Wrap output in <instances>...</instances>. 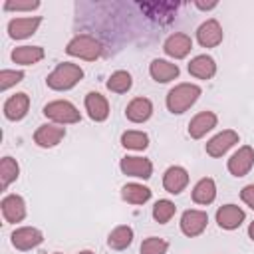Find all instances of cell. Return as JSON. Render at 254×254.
Here are the masks:
<instances>
[{
	"instance_id": "obj_1",
	"label": "cell",
	"mask_w": 254,
	"mask_h": 254,
	"mask_svg": "<svg viewBox=\"0 0 254 254\" xmlns=\"http://www.w3.org/2000/svg\"><path fill=\"white\" fill-rule=\"evenodd\" d=\"M83 79V69L77 64L62 62L56 65V69L46 77V83L54 91H67L73 85H77Z\"/></svg>"
},
{
	"instance_id": "obj_2",
	"label": "cell",
	"mask_w": 254,
	"mask_h": 254,
	"mask_svg": "<svg viewBox=\"0 0 254 254\" xmlns=\"http://www.w3.org/2000/svg\"><path fill=\"white\" fill-rule=\"evenodd\" d=\"M200 93L202 89L196 83H179L167 93V109L175 115H181L196 103Z\"/></svg>"
},
{
	"instance_id": "obj_3",
	"label": "cell",
	"mask_w": 254,
	"mask_h": 254,
	"mask_svg": "<svg viewBox=\"0 0 254 254\" xmlns=\"http://www.w3.org/2000/svg\"><path fill=\"white\" fill-rule=\"evenodd\" d=\"M65 52H67V56H73V58H79V60H87V62H95L101 56L103 46H101L99 40H95L89 34H77L67 42Z\"/></svg>"
},
{
	"instance_id": "obj_4",
	"label": "cell",
	"mask_w": 254,
	"mask_h": 254,
	"mask_svg": "<svg viewBox=\"0 0 254 254\" xmlns=\"http://www.w3.org/2000/svg\"><path fill=\"white\" fill-rule=\"evenodd\" d=\"M44 115L58 125H69V123L81 121V113L77 111V107L65 99H56L44 105Z\"/></svg>"
},
{
	"instance_id": "obj_5",
	"label": "cell",
	"mask_w": 254,
	"mask_h": 254,
	"mask_svg": "<svg viewBox=\"0 0 254 254\" xmlns=\"http://www.w3.org/2000/svg\"><path fill=\"white\" fill-rule=\"evenodd\" d=\"M206 224H208V214H206L204 210L189 208V210H185L183 216H181V230H183V234L189 236V238H194V236L202 234L204 228H206Z\"/></svg>"
},
{
	"instance_id": "obj_6",
	"label": "cell",
	"mask_w": 254,
	"mask_h": 254,
	"mask_svg": "<svg viewBox=\"0 0 254 254\" xmlns=\"http://www.w3.org/2000/svg\"><path fill=\"white\" fill-rule=\"evenodd\" d=\"M10 240H12V246H14L16 250L26 252V250H32V248L40 246L42 240H44V234H42L40 228H34V226H20V228H16V230L12 232Z\"/></svg>"
},
{
	"instance_id": "obj_7",
	"label": "cell",
	"mask_w": 254,
	"mask_h": 254,
	"mask_svg": "<svg viewBox=\"0 0 254 254\" xmlns=\"http://www.w3.org/2000/svg\"><path fill=\"white\" fill-rule=\"evenodd\" d=\"M238 133L234 131V129H224V131H220V133H216L212 139H208V143L204 145V149H206V155H210V157H222L230 147H234L236 143H238Z\"/></svg>"
},
{
	"instance_id": "obj_8",
	"label": "cell",
	"mask_w": 254,
	"mask_h": 254,
	"mask_svg": "<svg viewBox=\"0 0 254 254\" xmlns=\"http://www.w3.org/2000/svg\"><path fill=\"white\" fill-rule=\"evenodd\" d=\"M224 34H222V26L218 24L216 18H208L206 22H202L196 30V40L202 48H216L222 42Z\"/></svg>"
},
{
	"instance_id": "obj_9",
	"label": "cell",
	"mask_w": 254,
	"mask_h": 254,
	"mask_svg": "<svg viewBox=\"0 0 254 254\" xmlns=\"http://www.w3.org/2000/svg\"><path fill=\"white\" fill-rule=\"evenodd\" d=\"M163 50H165L167 56H171V58H175V60H183V58H187V56L190 54V50H192V40H190L189 34L175 32V34H171V36L165 40Z\"/></svg>"
},
{
	"instance_id": "obj_10",
	"label": "cell",
	"mask_w": 254,
	"mask_h": 254,
	"mask_svg": "<svg viewBox=\"0 0 254 254\" xmlns=\"http://www.w3.org/2000/svg\"><path fill=\"white\" fill-rule=\"evenodd\" d=\"M65 137V127L64 125H56V123H46V125H40L34 133V143L38 147H44V149H50V147H56L62 139Z\"/></svg>"
},
{
	"instance_id": "obj_11",
	"label": "cell",
	"mask_w": 254,
	"mask_h": 254,
	"mask_svg": "<svg viewBox=\"0 0 254 254\" xmlns=\"http://www.w3.org/2000/svg\"><path fill=\"white\" fill-rule=\"evenodd\" d=\"M254 165V149L248 145H242L230 159H228V171L232 177H244L250 173Z\"/></svg>"
},
{
	"instance_id": "obj_12",
	"label": "cell",
	"mask_w": 254,
	"mask_h": 254,
	"mask_svg": "<svg viewBox=\"0 0 254 254\" xmlns=\"http://www.w3.org/2000/svg\"><path fill=\"white\" fill-rule=\"evenodd\" d=\"M119 169L127 177H137V179H151L153 175V163L145 157H123L119 163Z\"/></svg>"
},
{
	"instance_id": "obj_13",
	"label": "cell",
	"mask_w": 254,
	"mask_h": 254,
	"mask_svg": "<svg viewBox=\"0 0 254 254\" xmlns=\"http://www.w3.org/2000/svg\"><path fill=\"white\" fill-rule=\"evenodd\" d=\"M0 208H2V216L6 222H22L26 218V202L20 194H6L0 202Z\"/></svg>"
},
{
	"instance_id": "obj_14",
	"label": "cell",
	"mask_w": 254,
	"mask_h": 254,
	"mask_svg": "<svg viewBox=\"0 0 254 254\" xmlns=\"http://www.w3.org/2000/svg\"><path fill=\"white\" fill-rule=\"evenodd\" d=\"M42 24L40 16H28V18H12L8 22V36L12 40H24L32 34H36L38 26Z\"/></svg>"
},
{
	"instance_id": "obj_15",
	"label": "cell",
	"mask_w": 254,
	"mask_h": 254,
	"mask_svg": "<svg viewBox=\"0 0 254 254\" xmlns=\"http://www.w3.org/2000/svg\"><path fill=\"white\" fill-rule=\"evenodd\" d=\"M189 185V171L185 167H179V165H173L165 171L163 175V187L167 192L171 194H179L187 189Z\"/></svg>"
},
{
	"instance_id": "obj_16",
	"label": "cell",
	"mask_w": 254,
	"mask_h": 254,
	"mask_svg": "<svg viewBox=\"0 0 254 254\" xmlns=\"http://www.w3.org/2000/svg\"><path fill=\"white\" fill-rule=\"evenodd\" d=\"M246 218V212L236 206V204H222L218 210H216V222L220 228L224 230H234L238 228Z\"/></svg>"
},
{
	"instance_id": "obj_17",
	"label": "cell",
	"mask_w": 254,
	"mask_h": 254,
	"mask_svg": "<svg viewBox=\"0 0 254 254\" xmlns=\"http://www.w3.org/2000/svg\"><path fill=\"white\" fill-rule=\"evenodd\" d=\"M30 109V97L28 93H14L4 101V117L10 121H20L26 117Z\"/></svg>"
},
{
	"instance_id": "obj_18",
	"label": "cell",
	"mask_w": 254,
	"mask_h": 254,
	"mask_svg": "<svg viewBox=\"0 0 254 254\" xmlns=\"http://www.w3.org/2000/svg\"><path fill=\"white\" fill-rule=\"evenodd\" d=\"M216 123H218L216 113H212V111H200V113H196L190 119V123H189V135L192 139H200L208 131H212L216 127Z\"/></svg>"
},
{
	"instance_id": "obj_19",
	"label": "cell",
	"mask_w": 254,
	"mask_h": 254,
	"mask_svg": "<svg viewBox=\"0 0 254 254\" xmlns=\"http://www.w3.org/2000/svg\"><path fill=\"white\" fill-rule=\"evenodd\" d=\"M179 71L181 69H179L177 64H173L169 60H161V58L153 60L151 65H149V73H151V77L157 83H169V81L177 79L179 77Z\"/></svg>"
},
{
	"instance_id": "obj_20",
	"label": "cell",
	"mask_w": 254,
	"mask_h": 254,
	"mask_svg": "<svg viewBox=\"0 0 254 254\" xmlns=\"http://www.w3.org/2000/svg\"><path fill=\"white\" fill-rule=\"evenodd\" d=\"M153 115V103L147 97H135L125 107V117L131 123H145Z\"/></svg>"
},
{
	"instance_id": "obj_21",
	"label": "cell",
	"mask_w": 254,
	"mask_h": 254,
	"mask_svg": "<svg viewBox=\"0 0 254 254\" xmlns=\"http://www.w3.org/2000/svg\"><path fill=\"white\" fill-rule=\"evenodd\" d=\"M85 111L89 115V119L93 121H105L109 115V103L107 99L99 93V91H89L85 95Z\"/></svg>"
},
{
	"instance_id": "obj_22",
	"label": "cell",
	"mask_w": 254,
	"mask_h": 254,
	"mask_svg": "<svg viewBox=\"0 0 254 254\" xmlns=\"http://www.w3.org/2000/svg\"><path fill=\"white\" fill-rule=\"evenodd\" d=\"M46 52L42 46H18L12 50L10 58L14 64H20V65H32V64H38L40 60H44Z\"/></svg>"
},
{
	"instance_id": "obj_23",
	"label": "cell",
	"mask_w": 254,
	"mask_h": 254,
	"mask_svg": "<svg viewBox=\"0 0 254 254\" xmlns=\"http://www.w3.org/2000/svg\"><path fill=\"white\" fill-rule=\"evenodd\" d=\"M189 73L198 79H210L216 73V62L210 56L200 54L189 62Z\"/></svg>"
},
{
	"instance_id": "obj_24",
	"label": "cell",
	"mask_w": 254,
	"mask_h": 254,
	"mask_svg": "<svg viewBox=\"0 0 254 254\" xmlns=\"http://www.w3.org/2000/svg\"><path fill=\"white\" fill-rule=\"evenodd\" d=\"M121 198L129 204H145L151 198V189L139 183H127L121 187Z\"/></svg>"
},
{
	"instance_id": "obj_25",
	"label": "cell",
	"mask_w": 254,
	"mask_h": 254,
	"mask_svg": "<svg viewBox=\"0 0 254 254\" xmlns=\"http://www.w3.org/2000/svg\"><path fill=\"white\" fill-rule=\"evenodd\" d=\"M216 198V183L210 177L200 179L192 189V200L196 204H210Z\"/></svg>"
},
{
	"instance_id": "obj_26",
	"label": "cell",
	"mask_w": 254,
	"mask_h": 254,
	"mask_svg": "<svg viewBox=\"0 0 254 254\" xmlns=\"http://www.w3.org/2000/svg\"><path fill=\"white\" fill-rule=\"evenodd\" d=\"M131 242H133V228L127 224L115 226L107 236V246L111 250H125L127 246H131Z\"/></svg>"
},
{
	"instance_id": "obj_27",
	"label": "cell",
	"mask_w": 254,
	"mask_h": 254,
	"mask_svg": "<svg viewBox=\"0 0 254 254\" xmlns=\"http://www.w3.org/2000/svg\"><path fill=\"white\" fill-rule=\"evenodd\" d=\"M105 85H107V89L113 91V93H127V91L131 89V85H133V77H131L129 71L117 69V71H113V73L109 75V79H107Z\"/></svg>"
},
{
	"instance_id": "obj_28",
	"label": "cell",
	"mask_w": 254,
	"mask_h": 254,
	"mask_svg": "<svg viewBox=\"0 0 254 254\" xmlns=\"http://www.w3.org/2000/svg\"><path fill=\"white\" fill-rule=\"evenodd\" d=\"M20 175V165L16 159L12 157H2L0 161V187L2 189H8L10 183H14Z\"/></svg>"
},
{
	"instance_id": "obj_29",
	"label": "cell",
	"mask_w": 254,
	"mask_h": 254,
	"mask_svg": "<svg viewBox=\"0 0 254 254\" xmlns=\"http://www.w3.org/2000/svg\"><path fill=\"white\" fill-rule=\"evenodd\" d=\"M121 145L131 151H145L149 147V135L145 131H125L121 135Z\"/></svg>"
},
{
	"instance_id": "obj_30",
	"label": "cell",
	"mask_w": 254,
	"mask_h": 254,
	"mask_svg": "<svg viewBox=\"0 0 254 254\" xmlns=\"http://www.w3.org/2000/svg\"><path fill=\"white\" fill-rule=\"evenodd\" d=\"M175 212H177V206H175V202L169 200V198H161V200H157L155 206H153V218H155L159 224H167V222L175 216Z\"/></svg>"
},
{
	"instance_id": "obj_31",
	"label": "cell",
	"mask_w": 254,
	"mask_h": 254,
	"mask_svg": "<svg viewBox=\"0 0 254 254\" xmlns=\"http://www.w3.org/2000/svg\"><path fill=\"white\" fill-rule=\"evenodd\" d=\"M169 250V242L157 236H149L141 242V250L139 254H167Z\"/></svg>"
},
{
	"instance_id": "obj_32",
	"label": "cell",
	"mask_w": 254,
	"mask_h": 254,
	"mask_svg": "<svg viewBox=\"0 0 254 254\" xmlns=\"http://www.w3.org/2000/svg\"><path fill=\"white\" fill-rule=\"evenodd\" d=\"M24 79V71L22 69H2L0 71V91L10 89L12 85L20 83Z\"/></svg>"
},
{
	"instance_id": "obj_33",
	"label": "cell",
	"mask_w": 254,
	"mask_h": 254,
	"mask_svg": "<svg viewBox=\"0 0 254 254\" xmlns=\"http://www.w3.org/2000/svg\"><path fill=\"white\" fill-rule=\"evenodd\" d=\"M2 8L8 12H24V10L32 12V10L40 8V2L38 0H6L2 4Z\"/></svg>"
},
{
	"instance_id": "obj_34",
	"label": "cell",
	"mask_w": 254,
	"mask_h": 254,
	"mask_svg": "<svg viewBox=\"0 0 254 254\" xmlns=\"http://www.w3.org/2000/svg\"><path fill=\"white\" fill-rule=\"evenodd\" d=\"M240 198L244 204H248L252 210H254V185H246L242 190H240Z\"/></svg>"
},
{
	"instance_id": "obj_35",
	"label": "cell",
	"mask_w": 254,
	"mask_h": 254,
	"mask_svg": "<svg viewBox=\"0 0 254 254\" xmlns=\"http://www.w3.org/2000/svg\"><path fill=\"white\" fill-rule=\"evenodd\" d=\"M194 6L198 8V10H212V8H216L218 6V2H208V4H204V2H194Z\"/></svg>"
},
{
	"instance_id": "obj_36",
	"label": "cell",
	"mask_w": 254,
	"mask_h": 254,
	"mask_svg": "<svg viewBox=\"0 0 254 254\" xmlns=\"http://www.w3.org/2000/svg\"><path fill=\"white\" fill-rule=\"evenodd\" d=\"M248 236L254 240V220H252V222H250V226H248Z\"/></svg>"
},
{
	"instance_id": "obj_37",
	"label": "cell",
	"mask_w": 254,
	"mask_h": 254,
	"mask_svg": "<svg viewBox=\"0 0 254 254\" xmlns=\"http://www.w3.org/2000/svg\"><path fill=\"white\" fill-rule=\"evenodd\" d=\"M79 254H95V252H91V250H81Z\"/></svg>"
},
{
	"instance_id": "obj_38",
	"label": "cell",
	"mask_w": 254,
	"mask_h": 254,
	"mask_svg": "<svg viewBox=\"0 0 254 254\" xmlns=\"http://www.w3.org/2000/svg\"><path fill=\"white\" fill-rule=\"evenodd\" d=\"M56 254H62V252H56Z\"/></svg>"
}]
</instances>
